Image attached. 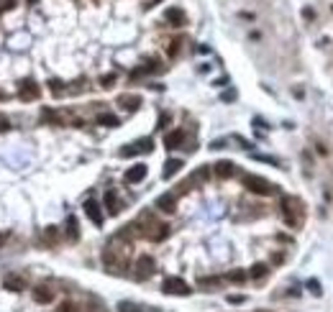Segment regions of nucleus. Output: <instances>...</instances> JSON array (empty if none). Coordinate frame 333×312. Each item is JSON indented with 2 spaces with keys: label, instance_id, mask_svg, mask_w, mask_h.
I'll return each mask as SVG.
<instances>
[{
  "label": "nucleus",
  "instance_id": "nucleus-1",
  "mask_svg": "<svg viewBox=\"0 0 333 312\" xmlns=\"http://www.w3.org/2000/svg\"><path fill=\"white\" fill-rule=\"evenodd\" d=\"M279 215H282L287 228L297 230L302 225V220H305V202L300 197H295V195H284L279 200Z\"/></svg>",
  "mask_w": 333,
  "mask_h": 312
},
{
  "label": "nucleus",
  "instance_id": "nucleus-2",
  "mask_svg": "<svg viewBox=\"0 0 333 312\" xmlns=\"http://www.w3.org/2000/svg\"><path fill=\"white\" fill-rule=\"evenodd\" d=\"M241 182H244V187H246L249 192H254V195H261V197H272V195H277V187H274L269 179L259 177V174H244Z\"/></svg>",
  "mask_w": 333,
  "mask_h": 312
},
{
  "label": "nucleus",
  "instance_id": "nucleus-3",
  "mask_svg": "<svg viewBox=\"0 0 333 312\" xmlns=\"http://www.w3.org/2000/svg\"><path fill=\"white\" fill-rule=\"evenodd\" d=\"M151 151H154V138H151V136H144V138H138V141H133V143L123 146V148L118 151V156H123V159H128V156L151 153Z\"/></svg>",
  "mask_w": 333,
  "mask_h": 312
},
{
  "label": "nucleus",
  "instance_id": "nucleus-4",
  "mask_svg": "<svg viewBox=\"0 0 333 312\" xmlns=\"http://www.w3.org/2000/svg\"><path fill=\"white\" fill-rule=\"evenodd\" d=\"M154 271H156V261H154L149 253H141V256L136 258V264H133V279L146 281L149 276H154Z\"/></svg>",
  "mask_w": 333,
  "mask_h": 312
},
{
  "label": "nucleus",
  "instance_id": "nucleus-5",
  "mask_svg": "<svg viewBox=\"0 0 333 312\" xmlns=\"http://www.w3.org/2000/svg\"><path fill=\"white\" fill-rule=\"evenodd\" d=\"M161 292H164V294H175V297H187L193 289H190V284H187L185 279H180V276H170V279H164Z\"/></svg>",
  "mask_w": 333,
  "mask_h": 312
},
{
  "label": "nucleus",
  "instance_id": "nucleus-6",
  "mask_svg": "<svg viewBox=\"0 0 333 312\" xmlns=\"http://www.w3.org/2000/svg\"><path fill=\"white\" fill-rule=\"evenodd\" d=\"M39 97H41V87H39L34 80H23V82L18 85V100L34 102V100H39Z\"/></svg>",
  "mask_w": 333,
  "mask_h": 312
},
{
  "label": "nucleus",
  "instance_id": "nucleus-7",
  "mask_svg": "<svg viewBox=\"0 0 333 312\" xmlns=\"http://www.w3.org/2000/svg\"><path fill=\"white\" fill-rule=\"evenodd\" d=\"M3 287H6L8 292H23V289L29 287V276L21 274V271H11V274L3 276Z\"/></svg>",
  "mask_w": 333,
  "mask_h": 312
},
{
  "label": "nucleus",
  "instance_id": "nucleus-8",
  "mask_svg": "<svg viewBox=\"0 0 333 312\" xmlns=\"http://www.w3.org/2000/svg\"><path fill=\"white\" fill-rule=\"evenodd\" d=\"M172 233V228L167 225V223H151L149 228H146V233H144V238H149V241H154V243H159V241H167V236Z\"/></svg>",
  "mask_w": 333,
  "mask_h": 312
},
{
  "label": "nucleus",
  "instance_id": "nucleus-9",
  "mask_svg": "<svg viewBox=\"0 0 333 312\" xmlns=\"http://www.w3.org/2000/svg\"><path fill=\"white\" fill-rule=\"evenodd\" d=\"M156 207H159L161 213H175V210H177V195H175V192L159 195V197H156Z\"/></svg>",
  "mask_w": 333,
  "mask_h": 312
},
{
  "label": "nucleus",
  "instance_id": "nucleus-10",
  "mask_svg": "<svg viewBox=\"0 0 333 312\" xmlns=\"http://www.w3.org/2000/svg\"><path fill=\"white\" fill-rule=\"evenodd\" d=\"M236 164L233 162H218V164H213V174L218 177V179H231V177H236Z\"/></svg>",
  "mask_w": 333,
  "mask_h": 312
},
{
  "label": "nucleus",
  "instance_id": "nucleus-11",
  "mask_svg": "<svg viewBox=\"0 0 333 312\" xmlns=\"http://www.w3.org/2000/svg\"><path fill=\"white\" fill-rule=\"evenodd\" d=\"M118 105H121L123 110H128V113H136V110L141 108V97L126 92V95H118Z\"/></svg>",
  "mask_w": 333,
  "mask_h": 312
},
{
  "label": "nucleus",
  "instance_id": "nucleus-12",
  "mask_svg": "<svg viewBox=\"0 0 333 312\" xmlns=\"http://www.w3.org/2000/svg\"><path fill=\"white\" fill-rule=\"evenodd\" d=\"M182 143H185V131H182V128H177V131H172V133L164 136V146L170 148V151H172V148H180Z\"/></svg>",
  "mask_w": 333,
  "mask_h": 312
},
{
  "label": "nucleus",
  "instance_id": "nucleus-13",
  "mask_svg": "<svg viewBox=\"0 0 333 312\" xmlns=\"http://www.w3.org/2000/svg\"><path fill=\"white\" fill-rule=\"evenodd\" d=\"M146 172H149L146 164H136V167H131V169L123 174V179H126L128 185H136V182H141V179L146 177Z\"/></svg>",
  "mask_w": 333,
  "mask_h": 312
},
{
  "label": "nucleus",
  "instance_id": "nucleus-14",
  "mask_svg": "<svg viewBox=\"0 0 333 312\" xmlns=\"http://www.w3.org/2000/svg\"><path fill=\"white\" fill-rule=\"evenodd\" d=\"M85 215H87L95 225H103V210H100V205H98L95 200H87V202H85Z\"/></svg>",
  "mask_w": 333,
  "mask_h": 312
},
{
  "label": "nucleus",
  "instance_id": "nucleus-15",
  "mask_svg": "<svg viewBox=\"0 0 333 312\" xmlns=\"http://www.w3.org/2000/svg\"><path fill=\"white\" fill-rule=\"evenodd\" d=\"M31 294H34V302H39V304H49L52 299H54V292L49 289V287H34L31 289Z\"/></svg>",
  "mask_w": 333,
  "mask_h": 312
},
{
  "label": "nucleus",
  "instance_id": "nucleus-16",
  "mask_svg": "<svg viewBox=\"0 0 333 312\" xmlns=\"http://www.w3.org/2000/svg\"><path fill=\"white\" fill-rule=\"evenodd\" d=\"M164 21H170V26H185L187 23V16H185V11H180V8H170L164 13Z\"/></svg>",
  "mask_w": 333,
  "mask_h": 312
},
{
  "label": "nucleus",
  "instance_id": "nucleus-17",
  "mask_svg": "<svg viewBox=\"0 0 333 312\" xmlns=\"http://www.w3.org/2000/svg\"><path fill=\"white\" fill-rule=\"evenodd\" d=\"M41 120H44V123H54V125H64V123H67V115H64V113H57V110L44 108V110H41Z\"/></svg>",
  "mask_w": 333,
  "mask_h": 312
},
{
  "label": "nucleus",
  "instance_id": "nucleus-18",
  "mask_svg": "<svg viewBox=\"0 0 333 312\" xmlns=\"http://www.w3.org/2000/svg\"><path fill=\"white\" fill-rule=\"evenodd\" d=\"M105 207H108V213H110V215H118V213L123 210V205H121V200H118L115 190H108V192H105Z\"/></svg>",
  "mask_w": 333,
  "mask_h": 312
},
{
  "label": "nucleus",
  "instance_id": "nucleus-19",
  "mask_svg": "<svg viewBox=\"0 0 333 312\" xmlns=\"http://www.w3.org/2000/svg\"><path fill=\"white\" fill-rule=\"evenodd\" d=\"M185 164H182V159H167V164H164V172H161V177L164 179H170V177H175L180 169H182Z\"/></svg>",
  "mask_w": 333,
  "mask_h": 312
},
{
  "label": "nucleus",
  "instance_id": "nucleus-20",
  "mask_svg": "<svg viewBox=\"0 0 333 312\" xmlns=\"http://www.w3.org/2000/svg\"><path fill=\"white\" fill-rule=\"evenodd\" d=\"M95 120H98V125H105V128H118V125H121V120H118L113 113H100Z\"/></svg>",
  "mask_w": 333,
  "mask_h": 312
},
{
  "label": "nucleus",
  "instance_id": "nucleus-21",
  "mask_svg": "<svg viewBox=\"0 0 333 312\" xmlns=\"http://www.w3.org/2000/svg\"><path fill=\"white\" fill-rule=\"evenodd\" d=\"M221 281H223L221 276H200V279H198V287H200V289H208V292H210V289L221 287Z\"/></svg>",
  "mask_w": 333,
  "mask_h": 312
},
{
  "label": "nucleus",
  "instance_id": "nucleus-22",
  "mask_svg": "<svg viewBox=\"0 0 333 312\" xmlns=\"http://www.w3.org/2000/svg\"><path fill=\"white\" fill-rule=\"evenodd\" d=\"M208 177H210V167H200L198 172H193L190 182H193V187H195V185H203V182H208Z\"/></svg>",
  "mask_w": 333,
  "mask_h": 312
},
{
  "label": "nucleus",
  "instance_id": "nucleus-23",
  "mask_svg": "<svg viewBox=\"0 0 333 312\" xmlns=\"http://www.w3.org/2000/svg\"><path fill=\"white\" fill-rule=\"evenodd\" d=\"M67 238H69V241H77V238H80V225H77V218H75V215L67 218Z\"/></svg>",
  "mask_w": 333,
  "mask_h": 312
},
{
  "label": "nucleus",
  "instance_id": "nucleus-24",
  "mask_svg": "<svg viewBox=\"0 0 333 312\" xmlns=\"http://www.w3.org/2000/svg\"><path fill=\"white\" fill-rule=\"evenodd\" d=\"M118 312H156V309L141 307V304H136V302H121V304H118Z\"/></svg>",
  "mask_w": 333,
  "mask_h": 312
},
{
  "label": "nucleus",
  "instance_id": "nucleus-25",
  "mask_svg": "<svg viewBox=\"0 0 333 312\" xmlns=\"http://www.w3.org/2000/svg\"><path fill=\"white\" fill-rule=\"evenodd\" d=\"M41 238H44V241H46V243H49V246H54V243H57V241H59V230H57V228H54V225H49V228H46V230H44V236H41Z\"/></svg>",
  "mask_w": 333,
  "mask_h": 312
},
{
  "label": "nucleus",
  "instance_id": "nucleus-26",
  "mask_svg": "<svg viewBox=\"0 0 333 312\" xmlns=\"http://www.w3.org/2000/svg\"><path fill=\"white\" fill-rule=\"evenodd\" d=\"M267 271H269V266H267V264H254L249 274H251V279H264V276H267Z\"/></svg>",
  "mask_w": 333,
  "mask_h": 312
},
{
  "label": "nucleus",
  "instance_id": "nucleus-27",
  "mask_svg": "<svg viewBox=\"0 0 333 312\" xmlns=\"http://www.w3.org/2000/svg\"><path fill=\"white\" fill-rule=\"evenodd\" d=\"M226 279H228V281H236V284H244V281H246V274H244L241 269H233V271L226 274Z\"/></svg>",
  "mask_w": 333,
  "mask_h": 312
},
{
  "label": "nucleus",
  "instance_id": "nucleus-28",
  "mask_svg": "<svg viewBox=\"0 0 333 312\" xmlns=\"http://www.w3.org/2000/svg\"><path fill=\"white\" fill-rule=\"evenodd\" d=\"M49 87H52V92H54L57 97H62V95L67 92V87H62V82H59V80H52V82H49Z\"/></svg>",
  "mask_w": 333,
  "mask_h": 312
},
{
  "label": "nucleus",
  "instance_id": "nucleus-29",
  "mask_svg": "<svg viewBox=\"0 0 333 312\" xmlns=\"http://www.w3.org/2000/svg\"><path fill=\"white\" fill-rule=\"evenodd\" d=\"M115 80H118L115 74H105V77H100V87H105V90H108V87H113V85H115Z\"/></svg>",
  "mask_w": 333,
  "mask_h": 312
},
{
  "label": "nucleus",
  "instance_id": "nucleus-30",
  "mask_svg": "<svg viewBox=\"0 0 333 312\" xmlns=\"http://www.w3.org/2000/svg\"><path fill=\"white\" fill-rule=\"evenodd\" d=\"M87 312H105V307H103V302H100V299L90 297V309H87Z\"/></svg>",
  "mask_w": 333,
  "mask_h": 312
},
{
  "label": "nucleus",
  "instance_id": "nucleus-31",
  "mask_svg": "<svg viewBox=\"0 0 333 312\" xmlns=\"http://www.w3.org/2000/svg\"><path fill=\"white\" fill-rule=\"evenodd\" d=\"M57 312H80V307H77L75 302H62Z\"/></svg>",
  "mask_w": 333,
  "mask_h": 312
},
{
  "label": "nucleus",
  "instance_id": "nucleus-32",
  "mask_svg": "<svg viewBox=\"0 0 333 312\" xmlns=\"http://www.w3.org/2000/svg\"><path fill=\"white\" fill-rule=\"evenodd\" d=\"M6 131H11V118L6 113H0V133H6Z\"/></svg>",
  "mask_w": 333,
  "mask_h": 312
},
{
  "label": "nucleus",
  "instance_id": "nucleus-33",
  "mask_svg": "<svg viewBox=\"0 0 333 312\" xmlns=\"http://www.w3.org/2000/svg\"><path fill=\"white\" fill-rule=\"evenodd\" d=\"M180 46H182V41H180V39H177V41H172V44H170V57H177Z\"/></svg>",
  "mask_w": 333,
  "mask_h": 312
},
{
  "label": "nucleus",
  "instance_id": "nucleus-34",
  "mask_svg": "<svg viewBox=\"0 0 333 312\" xmlns=\"http://www.w3.org/2000/svg\"><path fill=\"white\" fill-rule=\"evenodd\" d=\"M172 120V115L170 113H161V118H159V128H167V123Z\"/></svg>",
  "mask_w": 333,
  "mask_h": 312
},
{
  "label": "nucleus",
  "instance_id": "nucleus-35",
  "mask_svg": "<svg viewBox=\"0 0 333 312\" xmlns=\"http://www.w3.org/2000/svg\"><path fill=\"white\" fill-rule=\"evenodd\" d=\"M307 287H310V292H313V294H320V287H318V281H315V279H310V281H307Z\"/></svg>",
  "mask_w": 333,
  "mask_h": 312
},
{
  "label": "nucleus",
  "instance_id": "nucleus-36",
  "mask_svg": "<svg viewBox=\"0 0 333 312\" xmlns=\"http://www.w3.org/2000/svg\"><path fill=\"white\" fill-rule=\"evenodd\" d=\"M228 302H231V304H241V302H244V294H231Z\"/></svg>",
  "mask_w": 333,
  "mask_h": 312
},
{
  "label": "nucleus",
  "instance_id": "nucleus-37",
  "mask_svg": "<svg viewBox=\"0 0 333 312\" xmlns=\"http://www.w3.org/2000/svg\"><path fill=\"white\" fill-rule=\"evenodd\" d=\"M210 148H226V141H223V138H221V141H213Z\"/></svg>",
  "mask_w": 333,
  "mask_h": 312
},
{
  "label": "nucleus",
  "instance_id": "nucleus-38",
  "mask_svg": "<svg viewBox=\"0 0 333 312\" xmlns=\"http://www.w3.org/2000/svg\"><path fill=\"white\" fill-rule=\"evenodd\" d=\"M6 241H8V233H0V246H3Z\"/></svg>",
  "mask_w": 333,
  "mask_h": 312
},
{
  "label": "nucleus",
  "instance_id": "nucleus-39",
  "mask_svg": "<svg viewBox=\"0 0 333 312\" xmlns=\"http://www.w3.org/2000/svg\"><path fill=\"white\" fill-rule=\"evenodd\" d=\"M6 97H8V92H6L3 87H0V100H6Z\"/></svg>",
  "mask_w": 333,
  "mask_h": 312
},
{
  "label": "nucleus",
  "instance_id": "nucleus-40",
  "mask_svg": "<svg viewBox=\"0 0 333 312\" xmlns=\"http://www.w3.org/2000/svg\"><path fill=\"white\" fill-rule=\"evenodd\" d=\"M259 312H267V309H259Z\"/></svg>",
  "mask_w": 333,
  "mask_h": 312
}]
</instances>
